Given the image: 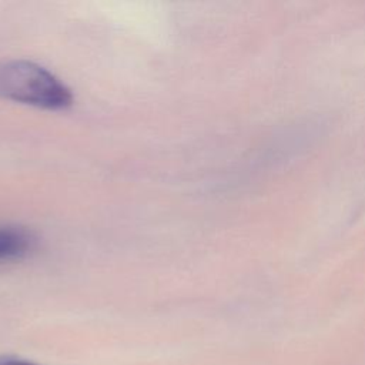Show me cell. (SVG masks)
I'll return each instance as SVG.
<instances>
[{
    "label": "cell",
    "mask_w": 365,
    "mask_h": 365,
    "mask_svg": "<svg viewBox=\"0 0 365 365\" xmlns=\"http://www.w3.org/2000/svg\"><path fill=\"white\" fill-rule=\"evenodd\" d=\"M0 96L48 110H61L73 103V94L64 83L44 67L27 60L0 64Z\"/></svg>",
    "instance_id": "1"
},
{
    "label": "cell",
    "mask_w": 365,
    "mask_h": 365,
    "mask_svg": "<svg viewBox=\"0 0 365 365\" xmlns=\"http://www.w3.org/2000/svg\"><path fill=\"white\" fill-rule=\"evenodd\" d=\"M36 247L34 235L16 225L0 227V262L19 261L27 257Z\"/></svg>",
    "instance_id": "2"
},
{
    "label": "cell",
    "mask_w": 365,
    "mask_h": 365,
    "mask_svg": "<svg viewBox=\"0 0 365 365\" xmlns=\"http://www.w3.org/2000/svg\"><path fill=\"white\" fill-rule=\"evenodd\" d=\"M0 365H40L33 361L16 356V355H3L0 356Z\"/></svg>",
    "instance_id": "3"
}]
</instances>
